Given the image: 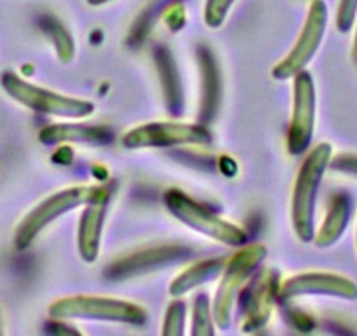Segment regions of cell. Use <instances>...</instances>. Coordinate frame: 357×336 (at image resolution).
I'll return each instance as SVG.
<instances>
[{"label":"cell","mask_w":357,"mask_h":336,"mask_svg":"<svg viewBox=\"0 0 357 336\" xmlns=\"http://www.w3.org/2000/svg\"><path fill=\"white\" fill-rule=\"evenodd\" d=\"M331 156L333 147L326 142L319 144L307 154L296 176L291 219H293L294 233L301 242H312L315 236V201Z\"/></svg>","instance_id":"obj_1"},{"label":"cell","mask_w":357,"mask_h":336,"mask_svg":"<svg viewBox=\"0 0 357 336\" xmlns=\"http://www.w3.org/2000/svg\"><path fill=\"white\" fill-rule=\"evenodd\" d=\"M264 258H266V247L263 243H250V245L242 247L238 252H235L226 261L221 272L218 291H215L214 303H212L214 324L219 329L229 328L236 296H238L243 284L249 280V277L259 268Z\"/></svg>","instance_id":"obj_2"},{"label":"cell","mask_w":357,"mask_h":336,"mask_svg":"<svg viewBox=\"0 0 357 336\" xmlns=\"http://www.w3.org/2000/svg\"><path fill=\"white\" fill-rule=\"evenodd\" d=\"M163 204L175 219L215 242L229 247H242L249 240L247 233L240 226L225 221L218 214L205 208L204 205L191 200L183 191L168 190L163 194Z\"/></svg>","instance_id":"obj_3"},{"label":"cell","mask_w":357,"mask_h":336,"mask_svg":"<svg viewBox=\"0 0 357 336\" xmlns=\"http://www.w3.org/2000/svg\"><path fill=\"white\" fill-rule=\"evenodd\" d=\"M0 82L9 97L37 114L56 116V118L65 119H82L95 112V105L91 102L44 90V88L23 81L13 72L2 74Z\"/></svg>","instance_id":"obj_4"},{"label":"cell","mask_w":357,"mask_h":336,"mask_svg":"<svg viewBox=\"0 0 357 336\" xmlns=\"http://www.w3.org/2000/svg\"><path fill=\"white\" fill-rule=\"evenodd\" d=\"M53 319H82V321L123 322L140 326L146 322V312L140 305L114 298L98 296H68L50 305Z\"/></svg>","instance_id":"obj_5"},{"label":"cell","mask_w":357,"mask_h":336,"mask_svg":"<svg viewBox=\"0 0 357 336\" xmlns=\"http://www.w3.org/2000/svg\"><path fill=\"white\" fill-rule=\"evenodd\" d=\"M100 188L102 186H72L46 198L43 204L37 205L33 211H30L25 215V219L20 222L18 229L15 233L16 249L25 250L46 226H50L51 222L56 221L58 217H61L67 212L74 211V208L84 207L88 201L97 197Z\"/></svg>","instance_id":"obj_6"},{"label":"cell","mask_w":357,"mask_h":336,"mask_svg":"<svg viewBox=\"0 0 357 336\" xmlns=\"http://www.w3.org/2000/svg\"><path fill=\"white\" fill-rule=\"evenodd\" d=\"M326 26H328V6L324 0H312L296 44L289 51V54L272 68V77L277 81H286V79L294 77L298 72L305 70L321 46Z\"/></svg>","instance_id":"obj_7"},{"label":"cell","mask_w":357,"mask_h":336,"mask_svg":"<svg viewBox=\"0 0 357 336\" xmlns=\"http://www.w3.org/2000/svg\"><path fill=\"white\" fill-rule=\"evenodd\" d=\"M211 142V133L200 125L190 123H146L135 126L123 137L126 149H147V147L186 146V144Z\"/></svg>","instance_id":"obj_8"},{"label":"cell","mask_w":357,"mask_h":336,"mask_svg":"<svg viewBox=\"0 0 357 336\" xmlns=\"http://www.w3.org/2000/svg\"><path fill=\"white\" fill-rule=\"evenodd\" d=\"M293 119L287 132V151L293 156H300L308 149L315 126V84L307 70L294 75Z\"/></svg>","instance_id":"obj_9"},{"label":"cell","mask_w":357,"mask_h":336,"mask_svg":"<svg viewBox=\"0 0 357 336\" xmlns=\"http://www.w3.org/2000/svg\"><path fill=\"white\" fill-rule=\"evenodd\" d=\"M282 300L300 296H331L340 300H357V284L345 275L329 272H308L291 277L279 291Z\"/></svg>","instance_id":"obj_10"},{"label":"cell","mask_w":357,"mask_h":336,"mask_svg":"<svg viewBox=\"0 0 357 336\" xmlns=\"http://www.w3.org/2000/svg\"><path fill=\"white\" fill-rule=\"evenodd\" d=\"M109 200H111V193H109L107 188L102 186L97 197L84 205V212L79 219L77 250L79 256L86 263H95L100 254L102 231H104Z\"/></svg>","instance_id":"obj_11"},{"label":"cell","mask_w":357,"mask_h":336,"mask_svg":"<svg viewBox=\"0 0 357 336\" xmlns=\"http://www.w3.org/2000/svg\"><path fill=\"white\" fill-rule=\"evenodd\" d=\"M43 144H84V146H105L111 142L112 132L105 126L93 125H50L39 133Z\"/></svg>","instance_id":"obj_12"},{"label":"cell","mask_w":357,"mask_h":336,"mask_svg":"<svg viewBox=\"0 0 357 336\" xmlns=\"http://www.w3.org/2000/svg\"><path fill=\"white\" fill-rule=\"evenodd\" d=\"M257 280L259 282L250 291L243 331H254L259 326L266 324L270 312H272L273 298H275V294H279V289H275V279H273L272 272L264 273Z\"/></svg>","instance_id":"obj_13"},{"label":"cell","mask_w":357,"mask_h":336,"mask_svg":"<svg viewBox=\"0 0 357 336\" xmlns=\"http://www.w3.org/2000/svg\"><path fill=\"white\" fill-rule=\"evenodd\" d=\"M226 265V259L222 258H214L207 259V261L197 263L195 266H190L188 270H184L181 275L175 277L172 280L170 287H168V293L174 298H181L186 293L193 291L195 287L202 286L205 282H211L212 279H215L218 275H221L222 268Z\"/></svg>","instance_id":"obj_14"},{"label":"cell","mask_w":357,"mask_h":336,"mask_svg":"<svg viewBox=\"0 0 357 336\" xmlns=\"http://www.w3.org/2000/svg\"><path fill=\"white\" fill-rule=\"evenodd\" d=\"M350 217V201L345 194H338L335 197V200L331 201V207H329L328 215H326L324 222H322L321 229L315 233L314 242L315 245L326 249V247H331L333 243L338 242L342 238L343 231H345L347 224H349Z\"/></svg>","instance_id":"obj_15"},{"label":"cell","mask_w":357,"mask_h":336,"mask_svg":"<svg viewBox=\"0 0 357 336\" xmlns=\"http://www.w3.org/2000/svg\"><path fill=\"white\" fill-rule=\"evenodd\" d=\"M191 333L195 336L214 335V315H212L211 301L207 294H198L193 303V328Z\"/></svg>","instance_id":"obj_16"},{"label":"cell","mask_w":357,"mask_h":336,"mask_svg":"<svg viewBox=\"0 0 357 336\" xmlns=\"http://www.w3.org/2000/svg\"><path fill=\"white\" fill-rule=\"evenodd\" d=\"M184 317H186V305H184L181 300L172 301L170 307L167 308V314H165L161 333H163V335H172V336L183 335Z\"/></svg>","instance_id":"obj_17"},{"label":"cell","mask_w":357,"mask_h":336,"mask_svg":"<svg viewBox=\"0 0 357 336\" xmlns=\"http://www.w3.org/2000/svg\"><path fill=\"white\" fill-rule=\"evenodd\" d=\"M235 0H207L204 8V20L211 29H219L225 23Z\"/></svg>","instance_id":"obj_18"},{"label":"cell","mask_w":357,"mask_h":336,"mask_svg":"<svg viewBox=\"0 0 357 336\" xmlns=\"http://www.w3.org/2000/svg\"><path fill=\"white\" fill-rule=\"evenodd\" d=\"M357 16V0H340L336 9V29L338 32L347 33L352 29Z\"/></svg>","instance_id":"obj_19"},{"label":"cell","mask_w":357,"mask_h":336,"mask_svg":"<svg viewBox=\"0 0 357 336\" xmlns=\"http://www.w3.org/2000/svg\"><path fill=\"white\" fill-rule=\"evenodd\" d=\"M53 39L56 40V49L58 53H60L61 60L70 61L72 54H74V44H72L70 37L67 36V32H65L61 26H56V29L53 30Z\"/></svg>","instance_id":"obj_20"},{"label":"cell","mask_w":357,"mask_h":336,"mask_svg":"<svg viewBox=\"0 0 357 336\" xmlns=\"http://www.w3.org/2000/svg\"><path fill=\"white\" fill-rule=\"evenodd\" d=\"M89 6H95V8H98V6H104L107 4V2H111V0H86Z\"/></svg>","instance_id":"obj_21"},{"label":"cell","mask_w":357,"mask_h":336,"mask_svg":"<svg viewBox=\"0 0 357 336\" xmlns=\"http://www.w3.org/2000/svg\"><path fill=\"white\" fill-rule=\"evenodd\" d=\"M356 20H357V16H356ZM354 58H356V61H357V26H356V39H354Z\"/></svg>","instance_id":"obj_22"},{"label":"cell","mask_w":357,"mask_h":336,"mask_svg":"<svg viewBox=\"0 0 357 336\" xmlns=\"http://www.w3.org/2000/svg\"><path fill=\"white\" fill-rule=\"evenodd\" d=\"M356 243H357V229H356Z\"/></svg>","instance_id":"obj_23"}]
</instances>
